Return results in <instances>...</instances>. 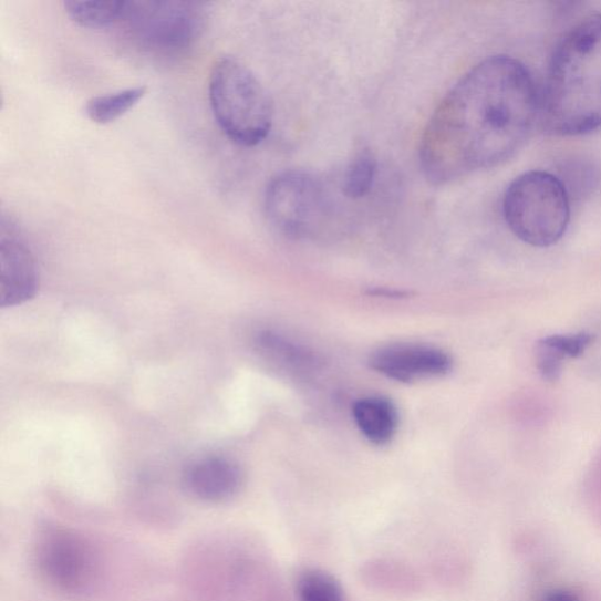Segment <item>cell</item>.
Returning a JSON list of instances; mask_svg holds the SVG:
<instances>
[{"mask_svg":"<svg viewBox=\"0 0 601 601\" xmlns=\"http://www.w3.org/2000/svg\"><path fill=\"white\" fill-rule=\"evenodd\" d=\"M538 115L528 69L509 55L488 58L445 94L426 125L419 145L425 178L445 185L507 162Z\"/></svg>","mask_w":601,"mask_h":601,"instance_id":"1","label":"cell"},{"mask_svg":"<svg viewBox=\"0 0 601 601\" xmlns=\"http://www.w3.org/2000/svg\"><path fill=\"white\" fill-rule=\"evenodd\" d=\"M539 115L558 135L601 126V14L586 18L557 45L539 96Z\"/></svg>","mask_w":601,"mask_h":601,"instance_id":"2","label":"cell"},{"mask_svg":"<svg viewBox=\"0 0 601 601\" xmlns=\"http://www.w3.org/2000/svg\"><path fill=\"white\" fill-rule=\"evenodd\" d=\"M209 103L227 137L242 146H256L273 125V104L258 76L238 58L224 55L213 65Z\"/></svg>","mask_w":601,"mask_h":601,"instance_id":"3","label":"cell"},{"mask_svg":"<svg viewBox=\"0 0 601 601\" xmlns=\"http://www.w3.org/2000/svg\"><path fill=\"white\" fill-rule=\"evenodd\" d=\"M502 216L520 241L538 248L551 247L563 239L570 225L567 186L546 170L522 173L504 194Z\"/></svg>","mask_w":601,"mask_h":601,"instance_id":"4","label":"cell"},{"mask_svg":"<svg viewBox=\"0 0 601 601\" xmlns=\"http://www.w3.org/2000/svg\"><path fill=\"white\" fill-rule=\"evenodd\" d=\"M123 21L143 46L164 54L180 53L201 35L206 9L183 0H139L127 2Z\"/></svg>","mask_w":601,"mask_h":601,"instance_id":"5","label":"cell"},{"mask_svg":"<svg viewBox=\"0 0 601 601\" xmlns=\"http://www.w3.org/2000/svg\"><path fill=\"white\" fill-rule=\"evenodd\" d=\"M265 208L269 221L283 235L304 238L324 221L325 191L312 174L287 170L268 184Z\"/></svg>","mask_w":601,"mask_h":601,"instance_id":"6","label":"cell"},{"mask_svg":"<svg viewBox=\"0 0 601 601\" xmlns=\"http://www.w3.org/2000/svg\"><path fill=\"white\" fill-rule=\"evenodd\" d=\"M38 566L52 586L68 593L84 592L93 561L85 542L63 529L49 528L39 540Z\"/></svg>","mask_w":601,"mask_h":601,"instance_id":"7","label":"cell"},{"mask_svg":"<svg viewBox=\"0 0 601 601\" xmlns=\"http://www.w3.org/2000/svg\"><path fill=\"white\" fill-rule=\"evenodd\" d=\"M376 373L402 383L448 375L454 360L442 349L424 344H392L377 349L370 359Z\"/></svg>","mask_w":601,"mask_h":601,"instance_id":"8","label":"cell"},{"mask_svg":"<svg viewBox=\"0 0 601 601\" xmlns=\"http://www.w3.org/2000/svg\"><path fill=\"white\" fill-rule=\"evenodd\" d=\"M38 268L30 247L6 219L0 229V305L15 307L35 297Z\"/></svg>","mask_w":601,"mask_h":601,"instance_id":"9","label":"cell"},{"mask_svg":"<svg viewBox=\"0 0 601 601\" xmlns=\"http://www.w3.org/2000/svg\"><path fill=\"white\" fill-rule=\"evenodd\" d=\"M243 472L238 463L222 456H208L191 462L183 476L185 490L199 500L222 502L242 489Z\"/></svg>","mask_w":601,"mask_h":601,"instance_id":"10","label":"cell"},{"mask_svg":"<svg viewBox=\"0 0 601 601\" xmlns=\"http://www.w3.org/2000/svg\"><path fill=\"white\" fill-rule=\"evenodd\" d=\"M353 416L362 435L375 445H385L395 437L398 413L394 403L381 396H370L354 404Z\"/></svg>","mask_w":601,"mask_h":601,"instance_id":"11","label":"cell"},{"mask_svg":"<svg viewBox=\"0 0 601 601\" xmlns=\"http://www.w3.org/2000/svg\"><path fill=\"white\" fill-rule=\"evenodd\" d=\"M127 2L122 0H68L65 10L73 22L86 28H105L123 22Z\"/></svg>","mask_w":601,"mask_h":601,"instance_id":"12","label":"cell"},{"mask_svg":"<svg viewBox=\"0 0 601 601\" xmlns=\"http://www.w3.org/2000/svg\"><path fill=\"white\" fill-rule=\"evenodd\" d=\"M146 91V86H134L93 96L85 105V113L96 124H108L137 105Z\"/></svg>","mask_w":601,"mask_h":601,"instance_id":"13","label":"cell"},{"mask_svg":"<svg viewBox=\"0 0 601 601\" xmlns=\"http://www.w3.org/2000/svg\"><path fill=\"white\" fill-rule=\"evenodd\" d=\"M377 176V160L367 149L358 153L345 169L342 190L349 199H362L371 193Z\"/></svg>","mask_w":601,"mask_h":601,"instance_id":"14","label":"cell"},{"mask_svg":"<svg viewBox=\"0 0 601 601\" xmlns=\"http://www.w3.org/2000/svg\"><path fill=\"white\" fill-rule=\"evenodd\" d=\"M299 601H345L342 587L332 576L321 570H305L298 578Z\"/></svg>","mask_w":601,"mask_h":601,"instance_id":"15","label":"cell"},{"mask_svg":"<svg viewBox=\"0 0 601 601\" xmlns=\"http://www.w3.org/2000/svg\"><path fill=\"white\" fill-rule=\"evenodd\" d=\"M567 358L558 349L541 339L536 345L537 370L542 379L549 382H556L563 372V363Z\"/></svg>","mask_w":601,"mask_h":601,"instance_id":"16","label":"cell"},{"mask_svg":"<svg viewBox=\"0 0 601 601\" xmlns=\"http://www.w3.org/2000/svg\"><path fill=\"white\" fill-rule=\"evenodd\" d=\"M545 339L567 359H577L587 352L594 336L583 332L570 335H551Z\"/></svg>","mask_w":601,"mask_h":601,"instance_id":"17","label":"cell"},{"mask_svg":"<svg viewBox=\"0 0 601 601\" xmlns=\"http://www.w3.org/2000/svg\"><path fill=\"white\" fill-rule=\"evenodd\" d=\"M536 601H584L583 595L571 588H552L540 593Z\"/></svg>","mask_w":601,"mask_h":601,"instance_id":"18","label":"cell"}]
</instances>
